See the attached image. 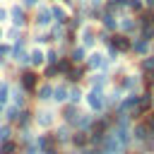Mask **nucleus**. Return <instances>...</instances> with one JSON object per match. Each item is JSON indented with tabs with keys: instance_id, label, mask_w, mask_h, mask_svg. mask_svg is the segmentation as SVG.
<instances>
[{
	"instance_id": "obj_29",
	"label": "nucleus",
	"mask_w": 154,
	"mask_h": 154,
	"mask_svg": "<svg viewBox=\"0 0 154 154\" xmlns=\"http://www.w3.org/2000/svg\"><path fill=\"white\" fill-rule=\"evenodd\" d=\"M89 84H91L94 89H103V91H106L108 75H103V72H96V75H91V77H89Z\"/></svg>"
},
{
	"instance_id": "obj_1",
	"label": "nucleus",
	"mask_w": 154,
	"mask_h": 154,
	"mask_svg": "<svg viewBox=\"0 0 154 154\" xmlns=\"http://www.w3.org/2000/svg\"><path fill=\"white\" fill-rule=\"evenodd\" d=\"M10 58L22 67H29V36H22L10 46Z\"/></svg>"
},
{
	"instance_id": "obj_6",
	"label": "nucleus",
	"mask_w": 154,
	"mask_h": 154,
	"mask_svg": "<svg viewBox=\"0 0 154 154\" xmlns=\"http://www.w3.org/2000/svg\"><path fill=\"white\" fill-rule=\"evenodd\" d=\"M19 87L26 94H34L36 87H38V75L34 70H29V67H22V72H19Z\"/></svg>"
},
{
	"instance_id": "obj_47",
	"label": "nucleus",
	"mask_w": 154,
	"mask_h": 154,
	"mask_svg": "<svg viewBox=\"0 0 154 154\" xmlns=\"http://www.w3.org/2000/svg\"><path fill=\"white\" fill-rule=\"evenodd\" d=\"M149 94H152V99H154V84H149Z\"/></svg>"
},
{
	"instance_id": "obj_42",
	"label": "nucleus",
	"mask_w": 154,
	"mask_h": 154,
	"mask_svg": "<svg viewBox=\"0 0 154 154\" xmlns=\"http://www.w3.org/2000/svg\"><path fill=\"white\" fill-rule=\"evenodd\" d=\"M24 154H38V144H36V140L24 144Z\"/></svg>"
},
{
	"instance_id": "obj_31",
	"label": "nucleus",
	"mask_w": 154,
	"mask_h": 154,
	"mask_svg": "<svg viewBox=\"0 0 154 154\" xmlns=\"http://www.w3.org/2000/svg\"><path fill=\"white\" fill-rule=\"evenodd\" d=\"M19 152V142L17 140H5V142H0V154H17Z\"/></svg>"
},
{
	"instance_id": "obj_43",
	"label": "nucleus",
	"mask_w": 154,
	"mask_h": 154,
	"mask_svg": "<svg viewBox=\"0 0 154 154\" xmlns=\"http://www.w3.org/2000/svg\"><path fill=\"white\" fill-rule=\"evenodd\" d=\"M7 99H10V84H5V87L0 89V106H5Z\"/></svg>"
},
{
	"instance_id": "obj_7",
	"label": "nucleus",
	"mask_w": 154,
	"mask_h": 154,
	"mask_svg": "<svg viewBox=\"0 0 154 154\" xmlns=\"http://www.w3.org/2000/svg\"><path fill=\"white\" fill-rule=\"evenodd\" d=\"M111 46H113L120 55H128V53H130V46H132V36L116 31V34H111Z\"/></svg>"
},
{
	"instance_id": "obj_32",
	"label": "nucleus",
	"mask_w": 154,
	"mask_h": 154,
	"mask_svg": "<svg viewBox=\"0 0 154 154\" xmlns=\"http://www.w3.org/2000/svg\"><path fill=\"white\" fill-rule=\"evenodd\" d=\"M34 41H36V46L43 48V46H51V43H53V36H51L48 29H43V31H38V34L34 36Z\"/></svg>"
},
{
	"instance_id": "obj_28",
	"label": "nucleus",
	"mask_w": 154,
	"mask_h": 154,
	"mask_svg": "<svg viewBox=\"0 0 154 154\" xmlns=\"http://www.w3.org/2000/svg\"><path fill=\"white\" fill-rule=\"evenodd\" d=\"M94 123V116L91 113H79L77 120H75V130H89Z\"/></svg>"
},
{
	"instance_id": "obj_27",
	"label": "nucleus",
	"mask_w": 154,
	"mask_h": 154,
	"mask_svg": "<svg viewBox=\"0 0 154 154\" xmlns=\"http://www.w3.org/2000/svg\"><path fill=\"white\" fill-rule=\"evenodd\" d=\"M53 135H55V142H58V144H65V142H70L72 130H70V125H67V123H63V125H60V128H58Z\"/></svg>"
},
{
	"instance_id": "obj_48",
	"label": "nucleus",
	"mask_w": 154,
	"mask_h": 154,
	"mask_svg": "<svg viewBox=\"0 0 154 154\" xmlns=\"http://www.w3.org/2000/svg\"><path fill=\"white\" fill-rule=\"evenodd\" d=\"M5 84H7V82H5V79H0V89H2V87H5Z\"/></svg>"
},
{
	"instance_id": "obj_33",
	"label": "nucleus",
	"mask_w": 154,
	"mask_h": 154,
	"mask_svg": "<svg viewBox=\"0 0 154 154\" xmlns=\"http://www.w3.org/2000/svg\"><path fill=\"white\" fill-rule=\"evenodd\" d=\"M19 111L22 108H17V106H7L5 111H2V118H5V123H17V118H19Z\"/></svg>"
},
{
	"instance_id": "obj_18",
	"label": "nucleus",
	"mask_w": 154,
	"mask_h": 154,
	"mask_svg": "<svg viewBox=\"0 0 154 154\" xmlns=\"http://www.w3.org/2000/svg\"><path fill=\"white\" fill-rule=\"evenodd\" d=\"M34 120H36L43 130H48V128L55 123V113H53V111H38V113H34Z\"/></svg>"
},
{
	"instance_id": "obj_40",
	"label": "nucleus",
	"mask_w": 154,
	"mask_h": 154,
	"mask_svg": "<svg viewBox=\"0 0 154 154\" xmlns=\"http://www.w3.org/2000/svg\"><path fill=\"white\" fill-rule=\"evenodd\" d=\"M140 120H142V123L147 125V130H149V132L154 135V111H149V113H147V116H142Z\"/></svg>"
},
{
	"instance_id": "obj_45",
	"label": "nucleus",
	"mask_w": 154,
	"mask_h": 154,
	"mask_svg": "<svg viewBox=\"0 0 154 154\" xmlns=\"http://www.w3.org/2000/svg\"><path fill=\"white\" fill-rule=\"evenodd\" d=\"M5 19H7V7H2V5H0V24H2Z\"/></svg>"
},
{
	"instance_id": "obj_39",
	"label": "nucleus",
	"mask_w": 154,
	"mask_h": 154,
	"mask_svg": "<svg viewBox=\"0 0 154 154\" xmlns=\"http://www.w3.org/2000/svg\"><path fill=\"white\" fill-rule=\"evenodd\" d=\"M5 36H7V38H10L12 43H14L17 38H22V29H17V26H12V24H10V29L5 31Z\"/></svg>"
},
{
	"instance_id": "obj_14",
	"label": "nucleus",
	"mask_w": 154,
	"mask_h": 154,
	"mask_svg": "<svg viewBox=\"0 0 154 154\" xmlns=\"http://www.w3.org/2000/svg\"><path fill=\"white\" fill-rule=\"evenodd\" d=\"M118 31L128 34V36H135L137 34V19L135 17H120L118 19Z\"/></svg>"
},
{
	"instance_id": "obj_20",
	"label": "nucleus",
	"mask_w": 154,
	"mask_h": 154,
	"mask_svg": "<svg viewBox=\"0 0 154 154\" xmlns=\"http://www.w3.org/2000/svg\"><path fill=\"white\" fill-rule=\"evenodd\" d=\"M140 75H142V77L154 75V53H149V55L140 58Z\"/></svg>"
},
{
	"instance_id": "obj_35",
	"label": "nucleus",
	"mask_w": 154,
	"mask_h": 154,
	"mask_svg": "<svg viewBox=\"0 0 154 154\" xmlns=\"http://www.w3.org/2000/svg\"><path fill=\"white\" fill-rule=\"evenodd\" d=\"M55 67H58V72H60V77H65V72L72 67V60L67 58V55H60L58 58V63H55Z\"/></svg>"
},
{
	"instance_id": "obj_9",
	"label": "nucleus",
	"mask_w": 154,
	"mask_h": 154,
	"mask_svg": "<svg viewBox=\"0 0 154 154\" xmlns=\"http://www.w3.org/2000/svg\"><path fill=\"white\" fill-rule=\"evenodd\" d=\"M140 84H142V75H123L118 79V89L128 91V94H137Z\"/></svg>"
},
{
	"instance_id": "obj_24",
	"label": "nucleus",
	"mask_w": 154,
	"mask_h": 154,
	"mask_svg": "<svg viewBox=\"0 0 154 154\" xmlns=\"http://www.w3.org/2000/svg\"><path fill=\"white\" fill-rule=\"evenodd\" d=\"M10 96H12V106H17V108H24V106H26V101H29V94H26L22 87H17Z\"/></svg>"
},
{
	"instance_id": "obj_25",
	"label": "nucleus",
	"mask_w": 154,
	"mask_h": 154,
	"mask_svg": "<svg viewBox=\"0 0 154 154\" xmlns=\"http://www.w3.org/2000/svg\"><path fill=\"white\" fill-rule=\"evenodd\" d=\"M125 7H128V0H103V10H108L113 14L125 12Z\"/></svg>"
},
{
	"instance_id": "obj_15",
	"label": "nucleus",
	"mask_w": 154,
	"mask_h": 154,
	"mask_svg": "<svg viewBox=\"0 0 154 154\" xmlns=\"http://www.w3.org/2000/svg\"><path fill=\"white\" fill-rule=\"evenodd\" d=\"M149 137H154V135L147 130V125H144L142 120H137V123H135V128H132V140H135V142H140V144H144Z\"/></svg>"
},
{
	"instance_id": "obj_50",
	"label": "nucleus",
	"mask_w": 154,
	"mask_h": 154,
	"mask_svg": "<svg viewBox=\"0 0 154 154\" xmlns=\"http://www.w3.org/2000/svg\"><path fill=\"white\" fill-rule=\"evenodd\" d=\"M51 2H63V0H48V5H51Z\"/></svg>"
},
{
	"instance_id": "obj_16",
	"label": "nucleus",
	"mask_w": 154,
	"mask_h": 154,
	"mask_svg": "<svg viewBox=\"0 0 154 154\" xmlns=\"http://www.w3.org/2000/svg\"><path fill=\"white\" fill-rule=\"evenodd\" d=\"M48 7H51V17H53V24H65V19H67V10H65L60 2H51Z\"/></svg>"
},
{
	"instance_id": "obj_30",
	"label": "nucleus",
	"mask_w": 154,
	"mask_h": 154,
	"mask_svg": "<svg viewBox=\"0 0 154 154\" xmlns=\"http://www.w3.org/2000/svg\"><path fill=\"white\" fill-rule=\"evenodd\" d=\"M82 99H84L82 89H79L77 84H70V89H67V103H75V106H77V103H79Z\"/></svg>"
},
{
	"instance_id": "obj_37",
	"label": "nucleus",
	"mask_w": 154,
	"mask_h": 154,
	"mask_svg": "<svg viewBox=\"0 0 154 154\" xmlns=\"http://www.w3.org/2000/svg\"><path fill=\"white\" fill-rule=\"evenodd\" d=\"M125 10L135 17V14H140V12L144 10V2H142V0H128V7H125Z\"/></svg>"
},
{
	"instance_id": "obj_36",
	"label": "nucleus",
	"mask_w": 154,
	"mask_h": 154,
	"mask_svg": "<svg viewBox=\"0 0 154 154\" xmlns=\"http://www.w3.org/2000/svg\"><path fill=\"white\" fill-rule=\"evenodd\" d=\"M58 58H60V51L53 48V46H48V48H46V65H55Z\"/></svg>"
},
{
	"instance_id": "obj_8",
	"label": "nucleus",
	"mask_w": 154,
	"mask_h": 154,
	"mask_svg": "<svg viewBox=\"0 0 154 154\" xmlns=\"http://www.w3.org/2000/svg\"><path fill=\"white\" fill-rule=\"evenodd\" d=\"M108 65H111V60H108L103 53H99V51H91V53L87 55V70H91V72H96V70H108Z\"/></svg>"
},
{
	"instance_id": "obj_2",
	"label": "nucleus",
	"mask_w": 154,
	"mask_h": 154,
	"mask_svg": "<svg viewBox=\"0 0 154 154\" xmlns=\"http://www.w3.org/2000/svg\"><path fill=\"white\" fill-rule=\"evenodd\" d=\"M7 17H10V24L17 26V29L29 26V10H24L22 2H12V5L7 7Z\"/></svg>"
},
{
	"instance_id": "obj_23",
	"label": "nucleus",
	"mask_w": 154,
	"mask_h": 154,
	"mask_svg": "<svg viewBox=\"0 0 154 154\" xmlns=\"http://www.w3.org/2000/svg\"><path fill=\"white\" fill-rule=\"evenodd\" d=\"M67 58L72 60V65H84V60H87V48H84V46H75Z\"/></svg>"
},
{
	"instance_id": "obj_22",
	"label": "nucleus",
	"mask_w": 154,
	"mask_h": 154,
	"mask_svg": "<svg viewBox=\"0 0 154 154\" xmlns=\"http://www.w3.org/2000/svg\"><path fill=\"white\" fill-rule=\"evenodd\" d=\"M67 89H70V84L63 79L58 87H53V101H58V103H67Z\"/></svg>"
},
{
	"instance_id": "obj_49",
	"label": "nucleus",
	"mask_w": 154,
	"mask_h": 154,
	"mask_svg": "<svg viewBox=\"0 0 154 154\" xmlns=\"http://www.w3.org/2000/svg\"><path fill=\"white\" fill-rule=\"evenodd\" d=\"M2 36H5V29H0V38H2Z\"/></svg>"
},
{
	"instance_id": "obj_44",
	"label": "nucleus",
	"mask_w": 154,
	"mask_h": 154,
	"mask_svg": "<svg viewBox=\"0 0 154 154\" xmlns=\"http://www.w3.org/2000/svg\"><path fill=\"white\" fill-rule=\"evenodd\" d=\"M41 2H43V0H22V7H24V10H36Z\"/></svg>"
},
{
	"instance_id": "obj_12",
	"label": "nucleus",
	"mask_w": 154,
	"mask_h": 154,
	"mask_svg": "<svg viewBox=\"0 0 154 154\" xmlns=\"http://www.w3.org/2000/svg\"><path fill=\"white\" fill-rule=\"evenodd\" d=\"M84 77H87V65H72V67L65 72L63 79H65L67 84H79Z\"/></svg>"
},
{
	"instance_id": "obj_41",
	"label": "nucleus",
	"mask_w": 154,
	"mask_h": 154,
	"mask_svg": "<svg viewBox=\"0 0 154 154\" xmlns=\"http://www.w3.org/2000/svg\"><path fill=\"white\" fill-rule=\"evenodd\" d=\"M7 58H10V43H0V65H5Z\"/></svg>"
},
{
	"instance_id": "obj_13",
	"label": "nucleus",
	"mask_w": 154,
	"mask_h": 154,
	"mask_svg": "<svg viewBox=\"0 0 154 154\" xmlns=\"http://www.w3.org/2000/svg\"><path fill=\"white\" fill-rule=\"evenodd\" d=\"M46 65V48L31 46L29 48V67H43Z\"/></svg>"
},
{
	"instance_id": "obj_17",
	"label": "nucleus",
	"mask_w": 154,
	"mask_h": 154,
	"mask_svg": "<svg viewBox=\"0 0 154 154\" xmlns=\"http://www.w3.org/2000/svg\"><path fill=\"white\" fill-rule=\"evenodd\" d=\"M77 116H79V111H77L75 103H65L63 111H60V118H63V123H67V125H75Z\"/></svg>"
},
{
	"instance_id": "obj_5",
	"label": "nucleus",
	"mask_w": 154,
	"mask_h": 154,
	"mask_svg": "<svg viewBox=\"0 0 154 154\" xmlns=\"http://www.w3.org/2000/svg\"><path fill=\"white\" fill-rule=\"evenodd\" d=\"M96 31H99V29H96L94 24H84V26L77 31V36H79V46H84L87 51H91V48L99 43V41H96Z\"/></svg>"
},
{
	"instance_id": "obj_52",
	"label": "nucleus",
	"mask_w": 154,
	"mask_h": 154,
	"mask_svg": "<svg viewBox=\"0 0 154 154\" xmlns=\"http://www.w3.org/2000/svg\"><path fill=\"white\" fill-rule=\"evenodd\" d=\"M152 53H154V43H152Z\"/></svg>"
},
{
	"instance_id": "obj_3",
	"label": "nucleus",
	"mask_w": 154,
	"mask_h": 154,
	"mask_svg": "<svg viewBox=\"0 0 154 154\" xmlns=\"http://www.w3.org/2000/svg\"><path fill=\"white\" fill-rule=\"evenodd\" d=\"M84 99H87V103H89V108L94 111V113H101V111H106V91L103 89H89L87 94H84Z\"/></svg>"
},
{
	"instance_id": "obj_10",
	"label": "nucleus",
	"mask_w": 154,
	"mask_h": 154,
	"mask_svg": "<svg viewBox=\"0 0 154 154\" xmlns=\"http://www.w3.org/2000/svg\"><path fill=\"white\" fill-rule=\"evenodd\" d=\"M99 24H101V29L103 31H108V34H116L118 31V14H113V12H108V10H103L101 7V14H99V19H96Z\"/></svg>"
},
{
	"instance_id": "obj_4",
	"label": "nucleus",
	"mask_w": 154,
	"mask_h": 154,
	"mask_svg": "<svg viewBox=\"0 0 154 154\" xmlns=\"http://www.w3.org/2000/svg\"><path fill=\"white\" fill-rule=\"evenodd\" d=\"M31 22H34V26H36V29H41V31H43V29H51V24H53L51 7H48L46 2H41V5L36 7V14H34V19H31Z\"/></svg>"
},
{
	"instance_id": "obj_51",
	"label": "nucleus",
	"mask_w": 154,
	"mask_h": 154,
	"mask_svg": "<svg viewBox=\"0 0 154 154\" xmlns=\"http://www.w3.org/2000/svg\"><path fill=\"white\" fill-rule=\"evenodd\" d=\"M125 154H140V152H125Z\"/></svg>"
},
{
	"instance_id": "obj_21",
	"label": "nucleus",
	"mask_w": 154,
	"mask_h": 154,
	"mask_svg": "<svg viewBox=\"0 0 154 154\" xmlns=\"http://www.w3.org/2000/svg\"><path fill=\"white\" fill-rule=\"evenodd\" d=\"M34 94H36L38 101H51V99H53V84H51V82H43V84L36 87Z\"/></svg>"
},
{
	"instance_id": "obj_26",
	"label": "nucleus",
	"mask_w": 154,
	"mask_h": 154,
	"mask_svg": "<svg viewBox=\"0 0 154 154\" xmlns=\"http://www.w3.org/2000/svg\"><path fill=\"white\" fill-rule=\"evenodd\" d=\"M82 26H84V19H82L79 14H67V19H65V29H67V31H75V34H77Z\"/></svg>"
},
{
	"instance_id": "obj_11",
	"label": "nucleus",
	"mask_w": 154,
	"mask_h": 154,
	"mask_svg": "<svg viewBox=\"0 0 154 154\" xmlns=\"http://www.w3.org/2000/svg\"><path fill=\"white\" fill-rule=\"evenodd\" d=\"M130 53H132V55H137V58H144V55H149V53H152V43H149V41H144V38H140V36H132Z\"/></svg>"
},
{
	"instance_id": "obj_34",
	"label": "nucleus",
	"mask_w": 154,
	"mask_h": 154,
	"mask_svg": "<svg viewBox=\"0 0 154 154\" xmlns=\"http://www.w3.org/2000/svg\"><path fill=\"white\" fill-rule=\"evenodd\" d=\"M31 120H34V113H31V111H26V108H22V111H19V118H17V125H19L22 130H26Z\"/></svg>"
},
{
	"instance_id": "obj_46",
	"label": "nucleus",
	"mask_w": 154,
	"mask_h": 154,
	"mask_svg": "<svg viewBox=\"0 0 154 154\" xmlns=\"http://www.w3.org/2000/svg\"><path fill=\"white\" fill-rule=\"evenodd\" d=\"M144 2V10H152L154 12V0H142Z\"/></svg>"
},
{
	"instance_id": "obj_38",
	"label": "nucleus",
	"mask_w": 154,
	"mask_h": 154,
	"mask_svg": "<svg viewBox=\"0 0 154 154\" xmlns=\"http://www.w3.org/2000/svg\"><path fill=\"white\" fill-rule=\"evenodd\" d=\"M46 70H43V82H51L53 77H60V72H58V67L55 65H43Z\"/></svg>"
},
{
	"instance_id": "obj_19",
	"label": "nucleus",
	"mask_w": 154,
	"mask_h": 154,
	"mask_svg": "<svg viewBox=\"0 0 154 154\" xmlns=\"http://www.w3.org/2000/svg\"><path fill=\"white\" fill-rule=\"evenodd\" d=\"M70 144H72V147H77V149L89 147V132H87V130H75V132H72V137H70Z\"/></svg>"
}]
</instances>
